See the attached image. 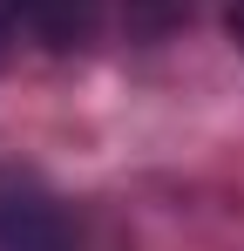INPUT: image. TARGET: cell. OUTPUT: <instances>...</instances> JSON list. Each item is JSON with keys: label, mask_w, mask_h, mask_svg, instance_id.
<instances>
[{"label": "cell", "mask_w": 244, "mask_h": 251, "mask_svg": "<svg viewBox=\"0 0 244 251\" xmlns=\"http://www.w3.org/2000/svg\"><path fill=\"white\" fill-rule=\"evenodd\" d=\"M0 251H81L68 204L27 170H0Z\"/></svg>", "instance_id": "6da1fadb"}, {"label": "cell", "mask_w": 244, "mask_h": 251, "mask_svg": "<svg viewBox=\"0 0 244 251\" xmlns=\"http://www.w3.org/2000/svg\"><path fill=\"white\" fill-rule=\"evenodd\" d=\"M122 14H129V27L163 34V27H176V21L190 14V0H122Z\"/></svg>", "instance_id": "7a4b0ae2"}, {"label": "cell", "mask_w": 244, "mask_h": 251, "mask_svg": "<svg viewBox=\"0 0 244 251\" xmlns=\"http://www.w3.org/2000/svg\"><path fill=\"white\" fill-rule=\"evenodd\" d=\"M41 7H48V0H0V48H7V41H21V34L34 41Z\"/></svg>", "instance_id": "3957f363"}, {"label": "cell", "mask_w": 244, "mask_h": 251, "mask_svg": "<svg viewBox=\"0 0 244 251\" xmlns=\"http://www.w3.org/2000/svg\"><path fill=\"white\" fill-rule=\"evenodd\" d=\"M231 34H238V48H244V0H231Z\"/></svg>", "instance_id": "277c9868"}]
</instances>
